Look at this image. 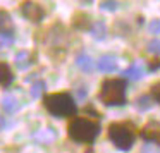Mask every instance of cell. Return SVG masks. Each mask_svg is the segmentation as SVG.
I'll return each instance as SVG.
<instances>
[{"label":"cell","instance_id":"18","mask_svg":"<svg viewBox=\"0 0 160 153\" xmlns=\"http://www.w3.org/2000/svg\"><path fill=\"white\" fill-rule=\"evenodd\" d=\"M146 52L153 57H160V38H153L146 43Z\"/></svg>","mask_w":160,"mask_h":153},{"label":"cell","instance_id":"14","mask_svg":"<svg viewBox=\"0 0 160 153\" xmlns=\"http://www.w3.org/2000/svg\"><path fill=\"white\" fill-rule=\"evenodd\" d=\"M90 33H91V36H93L95 40H98V42H102V40L107 38V24H105L103 19L93 21V26H91Z\"/></svg>","mask_w":160,"mask_h":153},{"label":"cell","instance_id":"12","mask_svg":"<svg viewBox=\"0 0 160 153\" xmlns=\"http://www.w3.org/2000/svg\"><path fill=\"white\" fill-rule=\"evenodd\" d=\"M0 35H14V19L5 9H0Z\"/></svg>","mask_w":160,"mask_h":153},{"label":"cell","instance_id":"15","mask_svg":"<svg viewBox=\"0 0 160 153\" xmlns=\"http://www.w3.org/2000/svg\"><path fill=\"white\" fill-rule=\"evenodd\" d=\"M132 105H134V108H136L138 112H148L155 103H153V100L148 96V93H145V95H139V96H136L134 101H132Z\"/></svg>","mask_w":160,"mask_h":153},{"label":"cell","instance_id":"11","mask_svg":"<svg viewBox=\"0 0 160 153\" xmlns=\"http://www.w3.org/2000/svg\"><path fill=\"white\" fill-rule=\"evenodd\" d=\"M143 76H145V69H143V66L139 62H132L129 67H126V69L122 71V77H124L126 81L128 79L139 81Z\"/></svg>","mask_w":160,"mask_h":153},{"label":"cell","instance_id":"4","mask_svg":"<svg viewBox=\"0 0 160 153\" xmlns=\"http://www.w3.org/2000/svg\"><path fill=\"white\" fill-rule=\"evenodd\" d=\"M126 88L128 81L124 77H105L98 88V100L107 107L126 105Z\"/></svg>","mask_w":160,"mask_h":153},{"label":"cell","instance_id":"19","mask_svg":"<svg viewBox=\"0 0 160 153\" xmlns=\"http://www.w3.org/2000/svg\"><path fill=\"white\" fill-rule=\"evenodd\" d=\"M148 96L153 100V103H158L160 105V81H155V83L150 86Z\"/></svg>","mask_w":160,"mask_h":153},{"label":"cell","instance_id":"20","mask_svg":"<svg viewBox=\"0 0 160 153\" xmlns=\"http://www.w3.org/2000/svg\"><path fill=\"white\" fill-rule=\"evenodd\" d=\"M100 9L102 11H107V12H115L119 9V4L117 2H100Z\"/></svg>","mask_w":160,"mask_h":153},{"label":"cell","instance_id":"25","mask_svg":"<svg viewBox=\"0 0 160 153\" xmlns=\"http://www.w3.org/2000/svg\"><path fill=\"white\" fill-rule=\"evenodd\" d=\"M115 24H117V26H122V24H124V21H122V19H117V21H115ZM119 33H122V36H124V33H129V31H128V26H126V28H122Z\"/></svg>","mask_w":160,"mask_h":153},{"label":"cell","instance_id":"8","mask_svg":"<svg viewBox=\"0 0 160 153\" xmlns=\"http://www.w3.org/2000/svg\"><path fill=\"white\" fill-rule=\"evenodd\" d=\"M95 67L103 74H112L119 69V59L115 55H112V53H107V55H102L95 62Z\"/></svg>","mask_w":160,"mask_h":153},{"label":"cell","instance_id":"3","mask_svg":"<svg viewBox=\"0 0 160 153\" xmlns=\"http://www.w3.org/2000/svg\"><path fill=\"white\" fill-rule=\"evenodd\" d=\"M138 129L131 121H115L107 126V138L121 151H129L136 141Z\"/></svg>","mask_w":160,"mask_h":153},{"label":"cell","instance_id":"6","mask_svg":"<svg viewBox=\"0 0 160 153\" xmlns=\"http://www.w3.org/2000/svg\"><path fill=\"white\" fill-rule=\"evenodd\" d=\"M138 134L150 145H155L160 148V122L158 121H148L141 129L138 131Z\"/></svg>","mask_w":160,"mask_h":153},{"label":"cell","instance_id":"5","mask_svg":"<svg viewBox=\"0 0 160 153\" xmlns=\"http://www.w3.org/2000/svg\"><path fill=\"white\" fill-rule=\"evenodd\" d=\"M19 9H21L22 17L28 19V21L33 22V24L42 22L43 19H45V16H47L45 7H43L42 4H36V2H22V4L19 5Z\"/></svg>","mask_w":160,"mask_h":153},{"label":"cell","instance_id":"1","mask_svg":"<svg viewBox=\"0 0 160 153\" xmlns=\"http://www.w3.org/2000/svg\"><path fill=\"white\" fill-rule=\"evenodd\" d=\"M100 134V122L88 115H74L67 122V136L74 143L91 145Z\"/></svg>","mask_w":160,"mask_h":153},{"label":"cell","instance_id":"9","mask_svg":"<svg viewBox=\"0 0 160 153\" xmlns=\"http://www.w3.org/2000/svg\"><path fill=\"white\" fill-rule=\"evenodd\" d=\"M0 105H2V110H4L5 114H9V115L16 114V112L19 110V107H21L19 98L16 96V95H12V93H5L4 98H2V101H0Z\"/></svg>","mask_w":160,"mask_h":153},{"label":"cell","instance_id":"2","mask_svg":"<svg viewBox=\"0 0 160 153\" xmlns=\"http://www.w3.org/2000/svg\"><path fill=\"white\" fill-rule=\"evenodd\" d=\"M43 107L47 108V112L50 115H53L57 119H72L78 112L76 100L67 91L45 93V96H43Z\"/></svg>","mask_w":160,"mask_h":153},{"label":"cell","instance_id":"17","mask_svg":"<svg viewBox=\"0 0 160 153\" xmlns=\"http://www.w3.org/2000/svg\"><path fill=\"white\" fill-rule=\"evenodd\" d=\"M45 90H47V84H45V81L38 79V81H35V83L31 84V90H29V93H31V96L36 100V98H42V96H45Z\"/></svg>","mask_w":160,"mask_h":153},{"label":"cell","instance_id":"7","mask_svg":"<svg viewBox=\"0 0 160 153\" xmlns=\"http://www.w3.org/2000/svg\"><path fill=\"white\" fill-rule=\"evenodd\" d=\"M71 24L78 31H90L93 26V17L86 11H76L71 17Z\"/></svg>","mask_w":160,"mask_h":153},{"label":"cell","instance_id":"13","mask_svg":"<svg viewBox=\"0 0 160 153\" xmlns=\"http://www.w3.org/2000/svg\"><path fill=\"white\" fill-rule=\"evenodd\" d=\"M14 62H16V66H18V69L24 71V69H28L31 64H35V55H33L31 52H28V50H21V52L16 55Z\"/></svg>","mask_w":160,"mask_h":153},{"label":"cell","instance_id":"24","mask_svg":"<svg viewBox=\"0 0 160 153\" xmlns=\"http://www.w3.org/2000/svg\"><path fill=\"white\" fill-rule=\"evenodd\" d=\"M141 153H160V151H158V150H155V148H153V145L146 143V145L141 148Z\"/></svg>","mask_w":160,"mask_h":153},{"label":"cell","instance_id":"21","mask_svg":"<svg viewBox=\"0 0 160 153\" xmlns=\"http://www.w3.org/2000/svg\"><path fill=\"white\" fill-rule=\"evenodd\" d=\"M146 67H148V72L158 71L160 69V57H152V59L148 60V64H146Z\"/></svg>","mask_w":160,"mask_h":153},{"label":"cell","instance_id":"16","mask_svg":"<svg viewBox=\"0 0 160 153\" xmlns=\"http://www.w3.org/2000/svg\"><path fill=\"white\" fill-rule=\"evenodd\" d=\"M76 66L79 67L83 72H91L95 69V60L91 59L88 53H79L76 57Z\"/></svg>","mask_w":160,"mask_h":153},{"label":"cell","instance_id":"22","mask_svg":"<svg viewBox=\"0 0 160 153\" xmlns=\"http://www.w3.org/2000/svg\"><path fill=\"white\" fill-rule=\"evenodd\" d=\"M148 31L152 35H160V19H152L148 22Z\"/></svg>","mask_w":160,"mask_h":153},{"label":"cell","instance_id":"23","mask_svg":"<svg viewBox=\"0 0 160 153\" xmlns=\"http://www.w3.org/2000/svg\"><path fill=\"white\" fill-rule=\"evenodd\" d=\"M74 93H76L78 100L83 101L84 98H86V95H88V90H86V86H81V88H76V91H74Z\"/></svg>","mask_w":160,"mask_h":153},{"label":"cell","instance_id":"10","mask_svg":"<svg viewBox=\"0 0 160 153\" xmlns=\"http://www.w3.org/2000/svg\"><path fill=\"white\" fill-rule=\"evenodd\" d=\"M14 81V71H12L11 64H7L5 60H0V86L9 88Z\"/></svg>","mask_w":160,"mask_h":153}]
</instances>
